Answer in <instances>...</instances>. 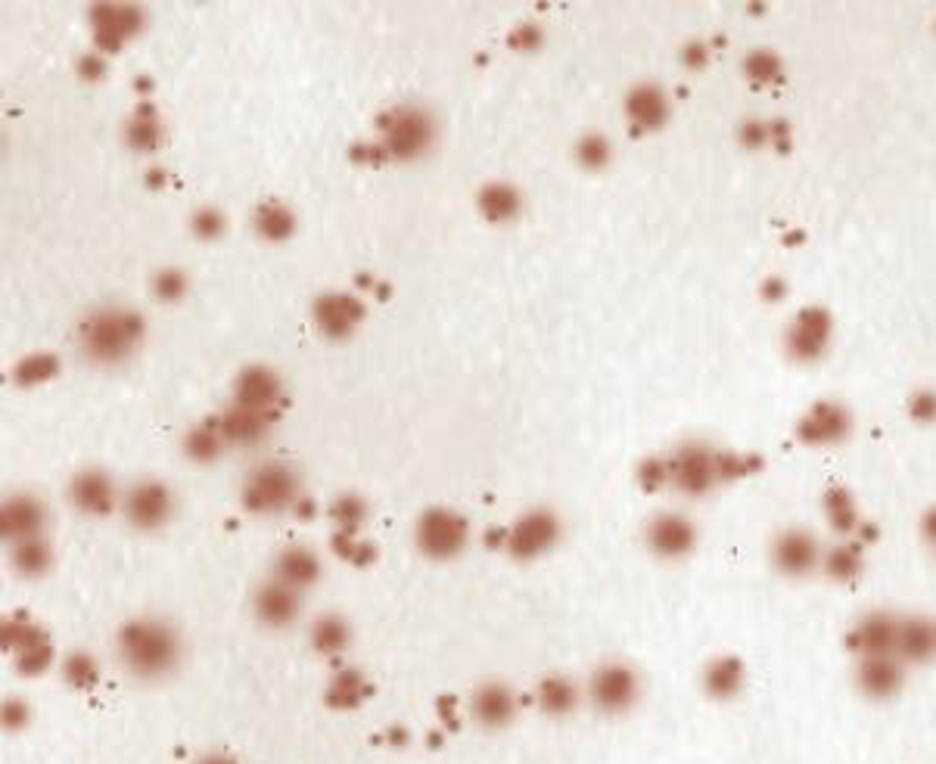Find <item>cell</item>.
I'll return each mask as SVG.
<instances>
[{"label":"cell","instance_id":"cell-1","mask_svg":"<svg viewBox=\"0 0 936 764\" xmlns=\"http://www.w3.org/2000/svg\"><path fill=\"white\" fill-rule=\"evenodd\" d=\"M115 643L122 665L141 681H160L181 662V634L162 619H131Z\"/></svg>","mask_w":936,"mask_h":764},{"label":"cell","instance_id":"cell-2","mask_svg":"<svg viewBox=\"0 0 936 764\" xmlns=\"http://www.w3.org/2000/svg\"><path fill=\"white\" fill-rule=\"evenodd\" d=\"M146 324L138 312L122 308V305H106L96 308L79 324V348L81 355L103 367L125 364L143 343Z\"/></svg>","mask_w":936,"mask_h":764},{"label":"cell","instance_id":"cell-3","mask_svg":"<svg viewBox=\"0 0 936 764\" xmlns=\"http://www.w3.org/2000/svg\"><path fill=\"white\" fill-rule=\"evenodd\" d=\"M383 150L398 162H414L427 156L436 143V119L424 106H396L380 119Z\"/></svg>","mask_w":936,"mask_h":764},{"label":"cell","instance_id":"cell-4","mask_svg":"<svg viewBox=\"0 0 936 764\" xmlns=\"http://www.w3.org/2000/svg\"><path fill=\"white\" fill-rule=\"evenodd\" d=\"M299 500V476L286 464H262L243 485V507L250 513L268 516L293 510Z\"/></svg>","mask_w":936,"mask_h":764},{"label":"cell","instance_id":"cell-5","mask_svg":"<svg viewBox=\"0 0 936 764\" xmlns=\"http://www.w3.org/2000/svg\"><path fill=\"white\" fill-rule=\"evenodd\" d=\"M467 538H470L467 519L455 513V510H445V507L427 510L417 519V526H414V544H417V550L427 560L436 562L455 560L460 550L467 547Z\"/></svg>","mask_w":936,"mask_h":764},{"label":"cell","instance_id":"cell-6","mask_svg":"<svg viewBox=\"0 0 936 764\" xmlns=\"http://www.w3.org/2000/svg\"><path fill=\"white\" fill-rule=\"evenodd\" d=\"M663 467H667V476L675 482V488H682L688 495H703L729 472V460L713 454L710 448H703V445H684L669 457Z\"/></svg>","mask_w":936,"mask_h":764},{"label":"cell","instance_id":"cell-7","mask_svg":"<svg viewBox=\"0 0 936 764\" xmlns=\"http://www.w3.org/2000/svg\"><path fill=\"white\" fill-rule=\"evenodd\" d=\"M560 519L551 510H529L505 534V547L513 560L529 562L545 557L560 541Z\"/></svg>","mask_w":936,"mask_h":764},{"label":"cell","instance_id":"cell-8","mask_svg":"<svg viewBox=\"0 0 936 764\" xmlns=\"http://www.w3.org/2000/svg\"><path fill=\"white\" fill-rule=\"evenodd\" d=\"M588 700L603 715H619L629 712L638 702V674L625 665H603L591 674L588 681Z\"/></svg>","mask_w":936,"mask_h":764},{"label":"cell","instance_id":"cell-9","mask_svg":"<svg viewBox=\"0 0 936 764\" xmlns=\"http://www.w3.org/2000/svg\"><path fill=\"white\" fill-rule=\"evenodd\" d=\"M172 510H175L172 491H169V485L156 482V479L138 482L125 495V519L138 531L162 529L172 519Z\"/></svg>","mask_w":936,"mask_h":764},{"label":"cell","instance_id":"cell-10","mask_svg":"<svg viewBox=\"0 0 936 764\" xmlns=\"http://www.w3.org/2000/svg\"><path fill=\"white\" fill-rule=\"evenodd\" d=\"M44 526H48V507H44V500L41 498L13 495V498L3 500L0 529H3V541L10 547L22 544V541H34V538H44Z\"/></svg>","mask_w":936,"mask_h":764},{"label":"cell","instance_id":"cell-11","mask_svg":"<svg viewBox=\"0 0 936 764\" xmlns=\"http://www.w3.org/2000/svg\"><path fill=\"white\" fill-rule=\"evenodd\" d=\"M312 314H315V324H318V329L327 339L343 343V339H349L352 333H355V327L362 324L365 305H362L358 298L343 296V293H324V296L315 298Z\"/></svg>","mask_w":936,"mask_h":764},{"label":"cell","instance_id":"cell-12","mask_svg":"<svg viewBox=\"0 0 936 764\" xmlns=\"http://www.w3.org/2000/svg\"><path fill=\"white\" fill-rule=\"evenodd\" d=\"M281 395H284L281 376L274 374L271 367H262V364L243 367L237 374V379H234V405L253 407V410L271 414V407L281 401Z\"/></svg>","mask_w":936,"mask_h":764},{"label":"cell","instance_id":"cell-13","mask_svg":"<svg viewBox=\"0 0 936 764\" xmlns=\"http://www.w3.org/2000/svg\"><path fill=\"white\" fill-rule=\"evenodd\" d=\"M698 544L694 526L679 513H663L648 526V547L663 560H682Z\"/></svg>","mask_w":936,"mask_h":764},{"label":"cell","instance_id":"cell-14","mask_svg":"<svg viewBox=\"0 0 936 764\" xmlns=\"http://www.w3.org/2000/svg\"><path fill=\"white\" fill-rule=\"evenodd\" d=\"M69 500L84 516H106L115 507V482L103 469H81L69 485Z\"/></svg>","mask_w":936,"mask_h":764},{"label":"cell","instance_id":"cell-15","mask_svg":"<svg viewBox=\"0 0 936 764\" xmlns=\"http://www.w3.org/2000/svg\"><path fill=\"white\" fill-rule=\"evenodd\" d=\"M772 560L784 575H810L812 569L822 562L818 544L810 531H784L772 547Z\"/></svg>","mask_w":936,"mask_h":764},{"label":"cell","instance_id":"cell-16","mask_svg":"<svg viewBox=\"0 0 936 764\" xmlns=\"http://www.w3.org/2000/svg\"><path fill=\"white\" fill-rule=\"evenodd\" d=\"M255 615H258V622H265L268 628H286V624L296 622V615H299V607H302V597L299 591H293L289 584H284V581H268V584H262L258 591H255Z\"/></svg>","mask_w":936,"mask_h":764},{"label":"cell","instance_id":"cell-17","mask_svg":"<svg viewBox=\"0 0 936 764\" xmlns=\"http://www.w3.org/2000/svg\"><path fill=\"white\" fill-rule=\"evenodd\" d=\"M271 420H274V417H271V414H265V410H253V407L231 405L222 414V420H218V429H222V436H224V441H227V445L253 448V445H258L262 438L268 436Z\"/></svg>","mask_w":936,"mask_h":764},{"label":"cell","instance_id":"cell-18","mask_svg":"<svg viewBox=\"0 0 936 764\" xmlns=\"http://www.w3.org/2000/svg\"><path fill=\"white\" fill-rule=\"evenodd\" d=\"M470 712L477 717L482 727H508L513 715H517V696L508 684H482L474 693Z\"/></svg>","mask_w":936,"mask_h":764},{"label":"cell","instance_id":"cell-19","mask_svg":"<svg viewBox=\"0 0 936 764\" xmlns=\"http://www.w3.org/2000/svg\"><path fill=\"white\" fill-rule=\"evenodd\" d=\"M903 659L899 655H862L858 665V684L868 696H893L903 686Z\"/></svg>","mask_w":936,"mask_h":764},{"label":"cell","instance_id":"cell-20","mask_svg":"<svg viewBox=\"0 0 936 764\" xmlns=\"http://www.w3.org/2000/svg\"><path fill=\"white\" fill-rule=\"evenodd\" d=\"M274 578L302 593L321 578V560L308 547H286L274 562Z\"/></svg>","mask_w":936,"mask_h":764},{"label":"cell","instance_id":"cell-21","mask_svg":"<svg viewBox=\"0 0 936 764\" xmlns=\"http://www.w3.org/2000/svg\"><path fill=\"white\" fill-rule=\"evenodd\" d=\"M625 112H629L632 125L648 128V131L660 128L669 119L667 91L657 84H638L625 96Z\"/></svg>","mask_w":936,"mask_h":764},{"label":"cell","instance_id":"cell-22","mask_svg":"<svg viewBox=\"0 0 936 764\" xmlns=\"http://www.w3.org/2000/svg\"><path fill=\"white\" fill-rule=\"evenodd\" d=\"M477 205H479V212L492 221V224H505V221H513L517 215H520V208H523V196H520V190L513 187V184L492 181V184L479 187Z\"/></svg>","mask_w":936,"mask_h":764},{"label":"cell","instance_id":"cell-23","mask_svg":"<svg viewBox=\"0 0 936 764\" xmlns=\"http://www.w3.org/2000/svg\"><path fill=\"white\" fill-rule=\"evenodd\" d=\"M91 22H94V32H110L115 38H131L134 32H141L143 26V10L141 7H128V3H100L91 10Z\"/></svg>","mask_w":936,"mask_h":764},{"label":"cell","instance_id":"cell-24","mask_svg":"<svg viewBox=\"0 0 936 764\" xmlns=\"http://www.w3.org/2000/svg\"><path fill=\"white\" fill-rule=\"evenodd\" d=\"M843 432H846V414L834 405L815 407L812 414H806V420H803V436H806V441H812V445L837 441Z\"/></svg>","mask_w":936,"mask_h":764},{"label":"cell","instance_id":"cell-25","mask_svg":"<svg viewBox=\"0 0 936 764\" xmlns=\"http://www.w3.org/2000/svg\"><path fill=\"white\" fill-rule=\"evenodd\" d=\"M536 696H539V705L548 715H567L579 705V686L563 674H551V678L541 681Z\"/></svg>","mask_w":936,"mask_h":764},{"label":"cell","instance_id":"cell-26","mask_svg":"<svg viewBox=\"0 0 936 764\" xmlns=\"http://www.w3.org/2000/svg\"><path fill=\"white\" fill-rule=\"evenodd\" d=\"M308 638H312L315 653L339 655L349 646L352 631L349 624H346V619H339V615H321L318 622L312 624V634H308Z\"/></svg>","mask_w":936,"mask_h":764},{"label":"cell","instance_id":"cell-27","mask_svg":"<svg viewBox=\"0 0 936 764\" xmlns=\"http://www.w3.org/2000/svg\"><path fill=\"white\" fill-rule=\"evenodd\" d=\"M224 448H227V441H224L222 429L212 426V422L193 426L187 438H184V454L191 460H196V464H215L224 454Z\"/></svg>","mask_w":936,"mask_h":764},{"label":"cell","instance_id":"cell-28","mask_svg":"<svg viewBox=\"0 0 936 764\" xmlns=\"http://www.w3.org/2000/svg\"><path fill=\"white\" fill-rule=\"evenodd\" d=\"M255 231H258V236H265L268 243H284V240L296 234V215L281 203L262 205L255 212Z\"/></svg>","mask_w":936,"mask_h":764},{"label":"cell","instance_id":"cell-29","mask_svg":"<svg viewBox=\"0 0 936 764\" xmlns=\"http://www.w3.org/2000/svg\"><path fill=\"white\" fill-rule=\"evenodd\" d=\"M10 562H13V569H17L19 575L38 578V575H44V572L50 569V562H53V550H50V544L44 541V538L22 541V544H17L13 550H10Z\"/></svg>","mask_w":936,"mask_h":764},{"label":"cell","instance_id":"cell-30","mask_svg":"<svg viewBox=\"0 0 936 764\" xmlns=\"http://www.w3.org/2000/svg\"><path fill=\"white\" fill-rule=\"evenodd\" d=\"M125 141L134 153H153V150H160L162 125H160V119H156V112L153 110L138 112V115L128 122Z\"/></svg>","mask_w":936,"mask_h":764},{"label":"cell","instance_id":"cell-31","mask_svg":"<svg viewBox=\"0 0 936 764\" xmlns=\"http://www.w3.org/2000/svg\"><path fill=\"white\" fill-rule=\"evenodd\" d=\"M57 374H60V358L50 355V352H34V355L22 358L17 367H13V383L29 389V386L48 383V379H53Z\"/></svg>","mask_w":936,"mask_h":764},{"label":"cell","instance_id":"cell-32","mask_svg":"<svg viewBox=\"0 0 936 764\" xmlns=\"http://www.w3.org/2000/svg\"><path fill=\"white\" fill-rule=\"evenodd\" d=\"M825 339H827V320L825 317H818V314H803L800 320H796L794 333H791V345H800V355L803 358H815V352H822L825 348Z\"/></svg>","mask_w":936,"mask_h":764},{"label":"cell","instance_id":"cell-33","mask_svg":"<svg viewBox=\"0 0 936 764\" xmlns=\"http://www.w3.org/2000/svg\"><path fill=\"white\" fill-rule=\"evenodd\" d=\"M365 690L367 686L362 671L346 669L334 678V684L327 690V702H330L334 709H355V705H362V700H365Z\"/></svg>","mask_w":936,"mask_h":764},{"label":"cell","instance_id":"cell-34","mask_svg":"<svg viewBox=\"0 0 936 764\" xmlns=\"http://www.w3.org/2000/svg\"><path fill=\"white\" fill-rule=\"evenodd\" d=\"M744 684V669L737 659H719L706 669V693L713 696H734Z\"/></svg>","mask_w":936,"mask_h":764},{"label":"cell","instance_id":"cell-35","mask_svg":"<svg viewBox=\"0 0 936 764\" xmlns=\"http://www.w3.org/2000/svg\"><path fill=\"white\" fill-rule=\"evenodd\" d=\"M63 681L72 690H94L100 684V662L91 653H69L63 659Z\"/></svg>","mask_w":936,"mask_h":764},{"label":"cell","instance_id":"cell-36","mask_svg":"<svg viewBox=\"0 0 936 764\" xmlns=\"http://www.w3.org/2000/svg\"><path fill=\"white\" fill-rule=\"evenodd\" d=\"M3 643L13 646L17 653H22V650L38 646V643H48V634L34 622H29V619H13V622L3 624Z\"/></svg>","mask_w":936,"mask_h":764},{"label":"cell","instance_id":"cell-37","mask_svg":"<svg viewBox=\"0 0 936 764\" xmlns=\"http://www.w3.org/2000/svg\"><path fill=\"white\" fill-rule=\"evenodd\" d=\"M187 286H191V281L181 267H162L160 274L153 277V293L160 302H169V305L187 296Z\"/></svg>","mask_w":936,"mask_h":764},{"label":"cell","instance_id":"cell-38","mask_svg":"<svg viewBox=\"0 0 936 764\" xmlns=\"http://www.w3.org/2000/svg\"><path fill=\"white\" fill-rule=\"evenodd\" d=\"M330 516L336 519V526L343 531H355L362 522H365L367 516V503L358 495H343V498L334 500V507H330Z\"/></svg>","mask_w":936,"mask_h":764},{"label":"cell","instance_id":"cell-39","mask_svg":"<svg viewBox=\"0 0 936 764\" xmlns=\"http://www.w3.org/2000/svg\"><path fill=\"white\" fill-rule=\"evenodd\" d=\"M224 227H227V221H224V215L218 212V208L203 205V208H196V212H193V218H191L193 236H200V240H206V243H215V240L224 234Z\"/></svg>","mask_w":936,"mask_h":764},{"label":"cell","instance_id":"cell-40","mask_svg":"<svg viewBox=\"0 0 936 764\" xmlns=\"http://www.w3.org/2000/svg\"><path fill=\"white\" fill-rule=\"evenodd\" d=\"M53 662V646L50 643H38L32 650H22L17 653V669L22 674H44Z\"/></svg>","mask_w":936,"mask_h":764},{"label":"cell","instance_id":"cell-41","mask_svg":"<svg viewBox=\"0 0 936 764\" xmlns=\"http://www.w3.org/2000/svg\"><path fill=\"white\" fill-rule=\"evenodd\" d=\"M576 156H579V162H582L586 169H601L603 162L610 159V143L603 141L601 134H591L586 141H579Z\"/></svg>","mask_w":936,"mask_h":764},{"label":"cell","instance_id":"cell-42","mask_svg":"<svg viewBox=\"0 0 936 764\" xmlns=\"http://www.w3.org/2000/svg\"><path fill=\"white\" fill-rule=\"evenodd\" d=\"M508 44L513 50H523V53H529V50H536L541 44V29L536 26V22H526V26H520V29H513V32H510Z\"/></svg>","mask_w":936,"mask_h":764},{"label":"cell","instance_id":"cell-43","mask_svg":"<svg viewBox=\"0 0 936 764\" xmlns=\"http://www.w3.org/2000/svg\"><path fill=\"white\" fill-rule=\"evenodd\" d=\"M22 724H29V705L19 700H7L3 702V727L10 731H19Z\"/></svg>","mask_w":936,"mask_h":764},{"label":"cell","instance_id":"cell-44","mask_svg":"<svg viewBox=\"0 0 936 764\" xmlns=\"http://www.w3.org/2000/svg\"><path fill=\"white\" fill-rule=\"evenodd\" d=\"M79 75L81 79L88 81H100L103 75H106V60H103V53H88V57H81L79 60Z\"/></svg>","mask_w":936,"mask_h":764},{"label":"cell","instance_id":"cell-45","mask_svg":"<svg viewBox=\"0 0 936 764\" xmlns=\"http://www.w3.org/2000/svg\"><path fill=\"white\" fill-rule=\"evenodd\" d=\"M924 538H927V544L936 550V510H930L927 519H924Z\"/></svg>","mask_w":936,"mask_h":764},{"label":"cell","instance_id":"cell-46","mask_svg":"<svg viewBox=\"0 0 936 764\" xmlns=\"http://www.w3.org/2000/svg\"><path fill=\"white\" fill-rule=\"evenodd\" d=\"M146 184H150V187H165V172H162V169H153V172H150V177H146Z\"/></svg>","mask_w":936,"mask_h":764},{"label":"cell","instance_id":"cell-47","mask_svg":"<svg viewBox=\"0 0 936 764\" xmlns=\"http://www.w3.org/2000/svg\"><path fill=\"white\" fill-rule=\"evenodd\" d=\"M200 764H237V762H231V758H224V755H206Z\"/></svg>","mask_w":936,"mask_h":764}]
</instances>
